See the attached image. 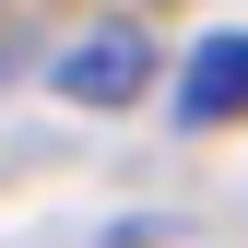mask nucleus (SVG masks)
I'll use <instances>...</instances> for the list:
<instances>
[{
	"mask_svg": "<svg viewBox=\"0 0 248 248\" xmlns=\"http://www.w3.org/2000/svg\"><path fill=\"white\" fill-rule=\"evenodd\" d=\"M154 83V36L142 24H95V36H71V59H59V95L71 107H130Z\"/></svg>",
	"mask_w": 248,
	"mask_h": 248,
	"instance_id": "obj_1",
	"label": "nucleus"
},
{
	"mask_svg": "<svg viewBox=\"0 0 248 248\" xmlns=\"http://www.w3.org/2000/svg\"><path fill=\"white\" fill-rule=\"evenodd\" d=\"M177 118H189V130H213V118H248V36L189 47V71H177Z\"/></svg>",
	"mask_w": 248,
	"mask_h": 248,
	"instance_id": "obj_2",
	"label": "nucleus"
}]
</instances>
